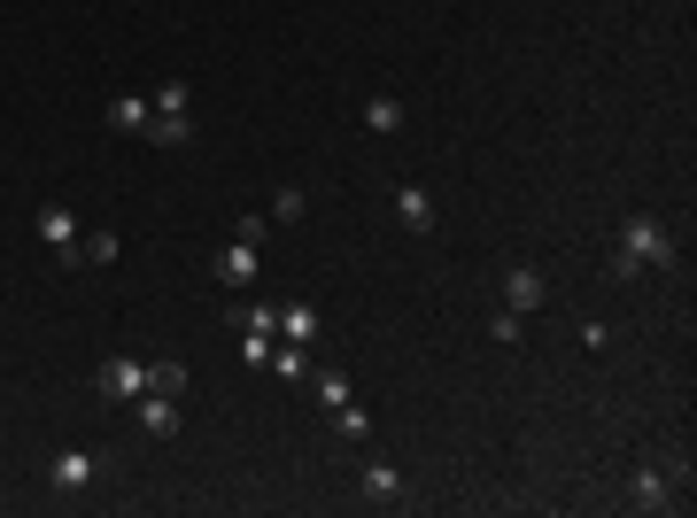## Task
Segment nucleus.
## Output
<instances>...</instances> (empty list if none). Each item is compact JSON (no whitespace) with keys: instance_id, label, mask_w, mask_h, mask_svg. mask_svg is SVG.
Instances as JSON below:
<instances>
[{"instance_id":"423d86ee","label":"nucleus","mask_w":697,"mask_h":518,"mask_svg":"<svg viewBox=\"0 0 697 518\" xmlns=\"http://www.w3.org/2000/svg\"><path fill=\"white\" fill-rule=\"evenodd\" d=\"M683 496H675V472L667 465H644L636 480H628V511H675Z\"/></svg>"},{"instance_id":"5701e85b","label":"nucleus","mask_w":697,"mask_h":518,"mask_svg":"<svg viewBox=\"0 0 697 518\" xmlns=\"http://www.w3.org/2000/svg\"><path fill=\"white\" fill-rule=\"evenodd\" d=\"M318 402H326V410L348 402V371H318Z\"/></svg>"},{"instance_id":"6e6552de","label":"nucleus","mask_w":697,"mask_h":518,"mask_svg":"<svg viewBox=\"0 0 697 518\" xmlns=\"http://www.w3.org/2000/svg\"><path fill=\"white\" fill-rule=\"evenodd\" d=\"M132 418H140V434H148V441H171V434H178V395L148 387V395L132 402Z\"/></svg>"},{"instance_id":"a211bd4d","label":"nucleus","mask_w":697,"mask_h":518,"mask_svg":"<svg viewBox=\"0 0 697 518\" xmlns=\"http://www.w3.org/2000/svg\"><path fill=\"white\" fill-rule=\"evenodd\" d=\"M334 426H342V441H364L372 434V418H364V402L348 395V402H334Z\"/></svg>"},{"instance_id":"1a4fd4ad","label":"nucleus","mask_w":697,"mask_h":518,"mask_svg":"<svg viewBox=\"0 0 697 518\" xmlns=\"http://www.w3.org/2000/svg\"><path fill=\"white\" fill-rule=\"evenodd\" d=\"M395 217H403L411 232H434V193H426V186H395Z\"/></svg>"},{"instance_id":"20e7f679","label":"nucleus","mask_w":697,"mask_h":518,"mask_svg":"<svg viewBox=\"0 0 697 518\" xmlns=\"http://www.w3.org/2000/svg\"><path fill=\"white\" fill-rule=\"evenodd\" d=\"M31 232H39V240H47V248H55V263H62V271H70V263H78V232H86V225H78V217H70V209H62V201H47V209H39V217H31Z\"/></svg>"},{"instance_id":"f257e3e1","label":"nucleus","mask_w":697,"mask_h":518,"mask_svg":"<svg viewBox=\"0 0 697 518\" xmlns=\"http://www.w3.org/2000/svg\"><path fill=\"white\" fill-rule=\"evenodd\" d=\"M675 263V232H667V217H628L620 225V248H612V279H636V271H667Z\"/></svg>"},{"instance_id":"9d476101","label":"nucleus","mask_w":697,"mask_h":518,"mask_svg":"<svg viewBox=\"0 0 697 518\" xmlns=\"http://www.w3.org/2000/svg\"><path fill=\"white\" fill-rule=\"evenodd\" d=\"M279 341L311 348L318 341V310H311V302H279Z\"/></svg>"},{"instance_id":"0eeeda50","label":"nucleus","mask_w":697,"mask_h":518,"mask_svg":"<svg viewBox=\"0 0 697 518\" xmlns=\"http://www.w3.org/2000/svg\"><path fill=\"white\" fill-rule=\"evenodd\" d=\"M542 302H550V279H542L534 263H512V271H504V310H520V318H534Z\"/></svg>"},{"instance_id":"aec40b11","label":"nucleus","mask_w":697,"mask_h":518,"mask_svg":"<svg viewBox=\"0 0 697 518\" xmlns=\"http://www.w3.org/2000/svg\"><path fill=\"white\" fill-rule=\"evenodd\" d=\"M148 140H156V148H186V140H194V124H186V117H156V124H148Z\"/></svg>"},{"instance_id":"7ed1b4c3","label":"nucleus","mask_w":697,"mask_h":518,"mask_svg":"<svg viewBox=\"0 0 697 518\" xmlns=\"http://www.w3.org/2000/svg\"><path fill=\"white\" fill-rule=\"evenodd\" d=\"M94 387H101V402H117V410H132V402L148 395V363H140V356H109V363L94 371Z\"/></svg>"},{"instance_id":"9b49d317","label":"nucleus","mask_w":697,"mask_h":518,"mask_svg":"<svg viewBox=\"0 0 697 518\" xmlns=\"http://www.w3.org/2000/svg\"><path fill=\"white\" fill-rule=\"evenodd\" d=\"M109 124H117V132H148V124H156L148 93H117V101H109Z\"/></svg>"},{"instance_id":"f8f14e48","label":"nucleus","mask_w":697,"mask_h":518,"mask_svg":"<svg viewBox=\"0 0 697 518\" xmlns=\"http://www.w3.org/2000/svg\"><path fill=\"white\" fill-rule=\"evenodd\" d=\"M364 496H372V504H403V472H395L387 457H372V465H364Z\"/></svg>"},{"instance_id":"f3484780","label":"nucleus","mask_w":697,"mask_h":518,"mask_svg":"<svg viewBox=\"0 0 697 518\" xmlns=\"http://www.w3.org/2000/svg\"><path fill=\"white\" fill-rule=\"evenodd\" d=\"M520 333H527L520 310H489V341H497V348H520Z\"/></svg>"},{"instance_id":"dca6fc26","label":"nucleus","mask_w":697,"mask_h":518,"mask_svg":"<svg viewBox=\"0 0 697 518\" xmlns=\"http://www.w3.org/2000/svg\"><path fill=\"white\" fill-rule=\"evenodd\" d=\"M148 109H156V117H186V78H164V86L148 93Z\"/></svg>"},{"instance_id":"39448f33","label":"nucleus","mask_w":697,"mask_h":518,"mask_svg":"<svg viewBox=\"0 0 697 518\" xmlns=\"http://www.w3.org/2000/svg\"><path fill=\"white\" fill-rule=\"evenodd\" d=\"M47 480H55L62 496H86V488L101 480V457H94V449H55V465H47Z\"/></svg>"},{"instance_id":"6ab92c4d","label":"nucleus","mask_w":697,"mask_h":518,"mask_svg":"<svg viewBox=\"0 0 697 518\" xmlns=\"http://www.w3.org/2000/svg\"><path fill=\"white\" fill-rule=\"evenodd\" d=\"M303 209H311L303 186H279V193H272V225H303Z\"/></svg>"},{"instance_id":"ddd939ff","label":"nucleus","mask_w":697,"mask_h":518,"mask_svg":"<svg viewBox=\"0 0 697 518\" xmlns=\"http://www.w3.org/2000/svg\"><path fill=\"white\" fill-rule=\"evenodd\" d=\"M364 124L372 132H403V101L395 93H364Z\"/></svg>"},{"instance_id":"2eb2a0df","label":"nucleus","mask_w":697,"mask_h":518,"mask_svg":"<svg viewBox=\"0 0 697 518\" xmlns=\"http://www.w3.org/2000/svg\"><path fill=\"white\" fill-rule=\"evenodd\" d=\"M78 263H117V232H78Z\"/></svg>"},{"instance_id":"f03ea898","label":"nucleus","mask_w":697,"mask_h":518,"mask_svg":"<svg viewBox=\"0 0 697 518\" xmlns=\"http://www.w3.org/2000/svg\"><path fill=\"white\" fill-rule=\"evenodd\" d=\"M209 279H217V287H233V295H248V287L264 279V248L233 232V248H217V263H209Z\"/></svg>"},{"instance_id":"412c9836","label":"nucleus","mask_w":697,"mask_h":518,"mask_svg":"<svg viewBox=\"0 0 697 518\" xmlns=\"http://www.w3.org/2000/svg\"><path fill=\"white\" fill-rule=\"evenodd\" d=\"M148 387H164V395H178V402H186V363H171V356H164V363H148Z\"/></svg>"},{"instance_id":"4be33fe9","label":"nucleus","mask_w":697,"mask_h":518,"mask_svg":"<svg viewBox=\"0 0 697 518\" xmlns=\"http://www.w3.org/2000/svg\"><path fill=\"white\" fill-rule=\"evenodd\" d=\"M272 371H279V379H311V371H303V348H295V341H272Z\"/></svg>"},{"instance_id":"4468645a","label":"nucleus","mask_w":697,"mask_h":518,"mask_svg":"<svg viewBox=\"0 0 697 518\" xmlns=\"http://www.w3.org/2000/svg\"><path fill=\"white\" fill-rule=\"evenodd\" d=\"M233 326H240V333H279V302H240Z\"/></svg>"}]
</instances>
